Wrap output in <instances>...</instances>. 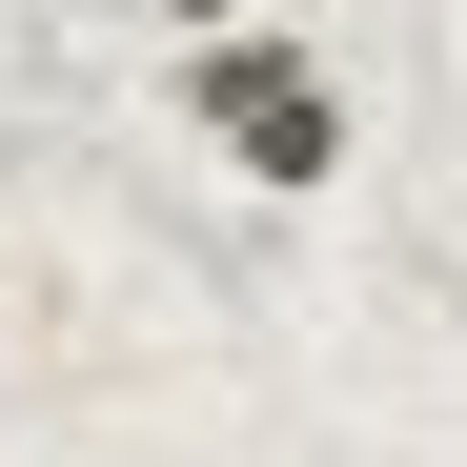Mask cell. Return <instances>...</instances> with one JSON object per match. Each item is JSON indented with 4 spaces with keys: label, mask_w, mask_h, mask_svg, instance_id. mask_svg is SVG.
<instances>
[{
    "label": "cell",
    "mask_w": 467,
    "mask_h": 467,
    "mask_svg": "<svg viewBox=\"0 0 467 467\" xmlns=\"http://www.w3.org/2000/svg\"><path fill=\"white\" fill-rule=\"evenodd\" d=\"M183 122L223 142V163H244L265 203H305V183H346V82H326V61H305V41H183Z\"/></svg>",
    "instance_id": "obj_1"
},
{
    "label": "cell",
    "mask_w": 467,
    "mask_h": 467,
    "mask_svg": "<svg viewBox=\"0 0 467 467\" xmlns=\"http://www.w3.org/2000/svg\"><path fill=\"white\" fill-rule=\"evenodd\" d=\"M163 21H183V41H244V0H163Z\"/></svg>",
    "instance_id": "obj_2"
}]
</instances>
